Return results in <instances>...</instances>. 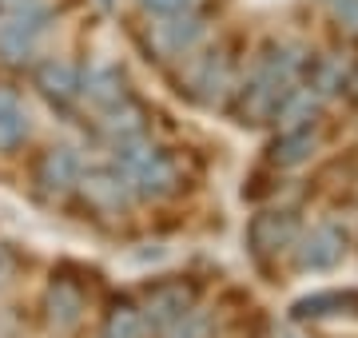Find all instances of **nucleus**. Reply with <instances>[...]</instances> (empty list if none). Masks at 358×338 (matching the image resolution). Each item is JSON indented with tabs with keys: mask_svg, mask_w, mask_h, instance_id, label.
Returning a JSON list of instances; mask_svg holds the SVG:
<instances>
[{
	"mask_svg": "<svg viewBox=\"0 0 358 338\" xmlns=\"http://www.w3.org/2000/svg\"><path fill=\"white\" fill-rule=\"evenodd\" d=\"M299 80H303V56L291 52L287 44H267L263 56H259L255 72L247 76V84L235 96V116H239V124H251V128L271 124L275 112H279V104H282V96Z\"/></svg>",
	"mask_w": 358,
	"mask_h": 338,
	"instance_id": "nucleus-1",
	"label": "nucleus"
},
{
	"mask_svg": "<svg viewBox=\"0 0 358 338\" xmlns=\"http://www.w3.org/2000/svg\"><path fill=\"white\" fill-rule=\"evenodd\" d=\"M115 171L128 179L131 196L140 199H167L179 191L183 183V171L179 163L167 152H159L155 143L140 140H128V143H115Z\"/></svg>",
	"mask_w": 358,
	"mask_h": 338,
	"instance_id": "nucleus-2",
	"label": "nucleus"
},
{
	"mask_svg": "<svg viewBox=\"0 0 358 338\" xmlns=\"http://www.w3.org/2000/svg\"><path fill=\"white\" fill-rule=\"evenodd\" d=\"M48 28V13L40 4H13L0 16V60L4 64H24L36 52V40Z\"/></svg>",
	"mask_w": 358,
	"mask_h": 338,
	"instance_id": "nucleus-3",
	"label": "nucleus"
},
{
	"mask_svg": "<svg viewBox=\"0 0 358 338\" xmlns=\"http://www.w3.org/2000/svg\"><path fill=\"white\" fill-rule=\"evenodd\" d=\"M299 239V215L294 211H259L255 219L247 223V247L255 259H275L279 251H287Z\"/></svg>",
	"mask_w": 358,
	"mask_h": 338,
	"instance_id": "nucleus-4",
	"label": "nucleus"
},
{
	"mask_svg": "<svg viewBox=\"0 0 358 338\" xmlns=\"http://www.w3.org/2000/svg\"><path fill=\"white\" fill-rule=\"evenodd\" d=\"M192 307H195V286L183 283V279H164V283L148 286V295H143V323L171 330Z\"/></svg>",
	"mask_w": 358,
	"mask_h": 338,
	"instance_id": "nucleus-5",
	"label": "nucleus"
},
{
	"mask_svg": "<svg viewBox=\"0 0 358 338\" xmlns=\"http://www.w3.org/2000/svg\"><path fill=\"white\" fill-rule=\"evenodd\" d=\"M80 175H84V163H80V156L72 152V147H48V152L40 156V163H36L40 199L56 203V199L72 196V191L80 187Z\"/></svg>",
	"mask_w": 358,
	"mask_h": 338,
	"instance_id": "nucleus-6",
	"label": "nucleus"
},
{
	"mask_svg": "<svg viewBox=\"0 0 358 338\" xmlns=\"http://www.w3.org/2000/svg\"><path fill=\"white\" fill-rule=\"evenodd\" d=\"M346 255V231L338 223H319V227H310L303 239H299V247H294V263H299V271H331L338 267Z\"/></svg>",
	"mask_w": 358,
	"mask_h": 338,
	"instance_id": "nucleus-7",
	"label": "nucleus"
},
{
	"mask_svg": "<svg viewBox=\"0 0 358 338\" xmlns=\"http://www.w3.org/2000/svg\"><path fill=\"white\" fill-rule=\"evenodd\" d=\"M231 88H235V72H231L227 52H207L203 60L192 68V96L199 104H207V108L223 104Z\"/></svg>",
	"mask_w": 358,
	"mask_h": 338,
	"instance_id": "nucleus-8",
	"label": "nucleus"
},
{
	"mask_svg": "<svg viewBox=\"0 0 358 338\" xmlns=\"http://www.w3.org/2000/svg\"><path fill=\"white\" fill-rule=\"evenodd\" d=\"M44 311H48V326L56 335H72L84 318V311H88V299L72 279H56L44 295Z\"/></svg>",
	"mask_w": 358,
	"mask_h": 338,
	"instance_id": "nucleus-9",
	"label": "nucleus"
},
{
	"mask_svg": "<svg viewBox=\"0 0 358 338\" xmlns=\"http://www.w3.org/2000/svg\"><path fill=\"white\" fill-rule=\"evenodd\" d=\"M80 191H84V199H88L92 207L108 211V215H120L131 199L128 179L115 168H96V171H88V175H80Z\"/></svg>",
	"mask_w": 358,
	"mask_h": 338,
	"instance_id": "nucleus-10",
	"label": "nucleus"
},
{
	"mask_svg": "<svg viewBox=\"0 0 358 338\" xmlns=\"http://www.w3.org/2000/svg\"><path fill=\"white\" fill-rule=\"evenodd\" d=\"M36 88L44 100H52V104H72L80 96V68L68 64V60H56V56H48V60H40L36 64Z\"/></svg>",
	"mask_w": 358,
	"mask_h": 338,
	"instance_id": "nucleus-11",
	"label": "nucleus"
},
{
	"mask_svg": "<svg viewBox=\"0 0 358 338\" xmlns=\"http://www.w3.org/2000/svg\"><path fill=\"white\" fill-rule=\"evenodd\" d=\"M322 112V96L310 84H294L287 96H282L279 112H275V124H279V131H294V128H315V119H319Z\"/></svg>",
	"mask_w": 358,
	"mask_h": 338,
	"instance_id": "nucleus-12",
	"label": "nucleus"
},
{
	"mask_svg": "<svg viewBox=\"0 0 358 338\" xmlns=\"http://www.w3.org/2000/svg\"><path fill=\"white\" fill-rule=\"evenodd\" d=\"M80 91H84L100 112H103V108H115L120 100H128L124 72L112 68V64H92L88 72H80Z\"/></svg>",
	"mask_w": 358,
	"mask_h": 338,
	"instance_id": "nucleus-13",
	"label": "nucleus"
},
{
	"mask_svg": "<svg viewBox=\"0 0 358 338\" xmlns=\"http://www.w3.org/2000/svg\"><path fill=\"white\" fill-rule=\"evenodd\" d=\"M291 314L299 323L307 318H334V314H350L358 318V291H319V295H307L291 307Z\"/></svg>",
	"mask_w": 358,
	"mask_h": 338,
	"instance_id": "nucleus-14",
	"label": "nucleus"
},
{
	"mask_svg": "<svg viewBox=\"0 0 358 338\" xmlns=\"http://www.w3.org/2000/svg\"><path fill=\"white\" fill-rule=\"evenodd\" d=\"M207 36V20L192 8H183V13L167 16L164 24H159V44H164V52H192L195 44Z\"/></svg>",
	"mask_w": 358,
	"mask_h": 338,
	"instance_id": "nucleus-15",
	"label": "nucleus"
},
{
	"mask_svg": "<svg viewBox=\"0 0 358 338\" xmlns=\"http://www.w3.org/2000/svg\"><path fill=\"white\" fill-rule=\"evenodd\" d=\"M100 128L112 143H128V140H140L143 131H148V116H143V108L128 96V100H120L115 108H103Z\"/></svg>",
	"mask_w": 358,
	"mask_h": 338,
	"instance_id": "nucleus-16",
	"label": "nucleus"
},
{
	"mask_svg": "<svg viewBox=\"0 0 358 338\" xmlns=\"http://www.w3.org/2000/svg\"><path fill=\"white\" fill-rule=\"evenodd\" d=\"M319 147V131L315 128H294V131H279V140L271 143V163L279 168H299L307 163Z\"/></svg>",
	"mask_w": 358,
	"mask_h": 338,
	"instance_id": "nucleus-17",
	"label": "nucleus"
},
{
	"mask_svg": "<svg viewBox=\"0 0 358 338\" xmlns=\"http://www.w3.org/2000/svg\"><path fill=\"white\" fill-rule=\"evenodd\" d=\"M28 140V116L13 88H0V152H13Z\"/></svg>",
	"mask_w": 358,
	"mask_h": 338,
	"instance_id": "nucleus-18",
	"label": "nucleus"
},
{
	"mask_svg": "<svg viewBox=\"0 0 358 338\" xmlns=\"http://www.w3.org/2000/svg\"><path fill=\"white\" fill-rule=\"evenodd\" d=\"M143 330H148V323H143V311L136 307V302L120 299L112 311H108L103 338H143Z\"/></svg>",
	"mask_w": 358,
	"mask_h": 338,
	"instance_id": "nucleus-19",
	"label": "nucleus"
},
{
	"mask_svg": "<svg viewBox=\"0 0 358 338\" xmlns=\"http://www.w3.org/2000/svg\"><path fill=\"white\" fill-rule=\"evenodd\" d=\"M207 335H211V318L203 311H195V307L171 326V338H207Z\"/></svg>",
	"mask_w": 358,
	"mask_h": 338,
	"instance_id": "nucleus-20",
	"label": "nucleus"
},
{
	"mask_svg": "<svg viewBox=\"0 0 358 338\" xmlns=\"http://www.w3.org/2000/svg\"><path fill=\"white\" fill-rule=\"evenodd\" d=\"M322 8H327L346 32H358V0H322Z\"/></svg>",
	"mask_w": 358,
	"mask_h": 338,
	"instance_id": "nucleus-21",
	"label": "nucleus"
},
{
	"mask_svg": "<svg viewBox=\"0 0 358 338\" xmlns=\"http://www.w3.org/2000/svg\"><path fill=\"white\" fill-rule=\"evenodd\" d=\"M140 4H143V13H152V16H176L183 8H192V0H140Z\"/></svg>",
	"mask_w": 358,
	"mask_h": 338,
	"instance_id": "nucleus-22",
	"label": "nucleus"
},
{
	"mask_svg": "<svg viewBox=\"0 0 358 338\" xmlns=\"http://www.w3.org/2000/svg\"><path fill=\"white\" fill-rule=\"evenodd\" d=\"M13 274H16V255L8 247H0V286L13 283Z\"/></svg>",
	"mask_w": 358,
	"mask_h": 338,
	"instance_id": "nucleus-23",
	"label": "nucleus"
},
{
	"mask_svg": "<svg viewBox=\"0 0 358 338\" xmlns=\"http://www.w3.org/2000/svg\"><path fill=\"white\" fill-rule=\"evenodd\" d=\"M346 91L358 100V68H350V72H346Z\"/></svg>",
	"mask_w": 358,
	"mask_h": 338,
	"instance_id": "nucleus-24",
	"label": "nucleus"
}]
</instances>
